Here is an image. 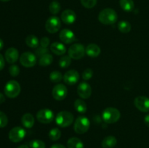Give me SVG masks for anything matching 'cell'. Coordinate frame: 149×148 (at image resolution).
<instances>
[{"instance_id":"cell-1","label":"cell","mask_w":149,"mask_h":148,"mask_svg":"<svg viewBox=\"0 0 149 148\" xmlns=\"http://www.w3.org/2000/svg\"><path fill=\"white\" fill-rule=\"evenodd\" d=\"M117 13L111 8H106L100 12L98 20L104 25H113L117 21Z\"/></svg>"},{"instance_id":"cell-2","label":"cell","mask_w":149,"mask_h":148,"mask_svg":"<svg viewBox=\"0 0 149 148\" xmlns=\"http://www.w3.org/2000/svg\"><path fill=\"white\" fill-rule=\"evenodd\" d=\"M74 115L68 111H61L55 117V123L61 128H66L71 126L74 122Z\"/></svg>"},{"instance_id":"cell-3","label":"cell","mask_w":149,"mask_h":148,"mask_svg":"<svg viewBox=\"0 0 149 148\" xmlns=\"http://www.w3.org/2000/svg\"><path fill=\"white\" fill-rule=\"evenodd\" d=\"M121 113L115 107H107L102 113V118L106 123H114L119 120Z\"/></svg>"},{"instance_id":"cell-4","label":"cell","mask_w":149,"mask_h":148,"mask_svg":"<svg viewBox=\"0 0 149 148\" xmlns=\"http://www.w3.org/2000/svg\"><path fill=\"white\" fill-rule=\"evenodd\" d=\"M4 93L5 95L9 98H15L20 94V84L15 80H10L4 86Z\"/></svg>"},{"instance_id":"cell-5","label":"cell","mask_w":149,"mask_h":148,"mask_svg":"<svg viewBox=\"0 0 149 148\" xmlns=\"http://www.w3.org/2000/svg\"><path fill=\"white\" fill-rule=\"evenodd\" d=\"M90 126V121L85 116H79L75 120L74 124V129L78 134L85 133L89 130Z\"/></svg>"},{"instance_id":"cell-6","label":"cell","mask_w":149,"mask_h":148,"mask_svg":"<svg viewBox=\"0 0 149 148\" xmlns=\"http://www.w3.org/2000/svg\"><path fill=\"white\" fill-rule=\"evenodd\" d=\"M68 53L71 59H80L85 55V48L81 44H74L70 46Z\"/></svg>"},{"instance_id":"cell-7","label":"cell","mask_w":149,"mask_h":148,"mask_svg":"<svg viewBox=\"0 0 149 148\" xmlns=\"http://www.w3.org/2000/svg\"><path fill=\"white\" fill-rule=\"evenodd\" d=\"M61 20L57 16H51L45 23V29L49 33H55L61 29Z\"/></svg>"},{"instance_id":"cell-8","label":"cell","mask_w":149,"mask_h":148,"mask_svg":"<svg viewBox=\"0 0 149 148\" xmlns=\"http://www.w3.org/2000/svg\"><path fill=\"white\" fill-rule=\"evenodd\" d=\"M26 135V131L23 128L16 126L12 129L9 132V139L11 142L17 143L23 140Z\"/></svg>"},{"instance_id":"cell-9","label":"cell","mask_w":149,"mask_h":148,"mask_svg":"<svg viewBox=\"0 0 149 148\" xmlns=\"http://www.w3.org/2000/svg\"><path fill=\"white\" fill-rule=\"evenodd\" d=\"M37 62L36 56L35 54L30 52H26L22 54L20 57V62L23 67L32 68Z\"/></svg>"},{"instance_id":"cell-10","label":"cell","mask_w":149,"mask_h":148,"mask_svg":"<svg viewBox=\"0 0 149 148\" xmlns=\"http://www.w3.org/2000/svg\"><path fill=\"white\" fill-rule=\"evenodd\" d=\"M36 119L40 123L47 124L53 120L54 113L48 108L42 109L36 113Z\"/></svg>"},{"instance_id":"cell-11","label":"cell","mask_w":149,"mask_h":148,"mask_svg":"<svg viewBox=\"0 0 149 148\" xmlns=\"http://www.w3.org/2000/svg\"><path fill=\"white\" fill-rule=\"evenodd\" d=\"M67 94H68V89L65 85L61 84L55 86L52 91V97L58 101L63 100L67 97Z\"/></svg>"},{"instance_id":"cell-12","label":"cell","mask_w":149,"mask_h":148,"mask_svg":"<svg viewBox=\"0 0 149 148\" xmlns=\"http://www.w3.org/2000/svg\"><path fill=\"white\" fill-rule=\"evenodd\" d=\"M134 104L136 108L143 113L149 112V98L146 96L137 97L134 100Z\"/></svg>"},{"instance_id":"cell-13","label":"cell","mask_w":149,"mask_h":148,"mask_svg":"<svg viewBox=\"0 0 149 148\" xmlns=\"http://www.w3.org/2000/svg\"><path fill=\"white\" fill-rule=\"evenodd\" d=\"M80 78L79 73L76 70H69L63 75V81L67 85L73 86L77 84Z\"/></svg>"},{"instance_id":"cell-14","label":"cell","mask_w":149,"mask_h":148,"mask_svg":"<svg viewBox=\"0 0 149 148\" xmlns=\"http://www.w3.org/2000/svg\"><path fill=\"white\" fill-rule=\"evenodd\" d=\"M77 94L81 98L88 99L92 94V87L88 83L81 82L77 87Z\"/></svg>"},{"instance_id":"cell-15","label":"cell","mask_w":149,"mask_h":148,"mask_svg":"<svg viewBox=\"0 0 149 148\" xmlns=\"http://www.w3.org/2000/svg\"><path fill=\"white\" fill-rule=\"evenodd\" d=\"M59 38L62 42L66 44L73 43L77 40V37L74 35V32L69 29H63L59 34Z\"/></svg>"},{"instance_id":"cell-16","label":"cell","mask_w":149,"mask_h":148,"mask_svg":"<svg viewBox=\"0 0 149 148\" xmlns=\"http://www.w3.org/2000/svg\"><path fill=\"white\" fill-rule=\"evenodd\" d=\"M61 18L65 24L71 25L73 24L77 20V15L74 10H65L61 14Z\"/></svg>"},{"instance_id":"cell-17","label":"cell","mask_w":149,"mask_h":148,"mask_svg":"<svg viewBox=\"0 0 149 148\" xmlns=\"http://www.w3.org/2000/svg\"><path fill=\"white\" fill-rule=\"evenodd\" d=\"M19 57V53L17 49L14 47H10L5 52V59L8 63L14 64L17 62Z\"/></svg>"},{"instance_id":"cell-18","label":"cell","mask_w":149,"mask_h":148,"mask_svg":"<svg viewBox=\"0 0 149 148\" xmlns=\"http://www.w3.org/2000/svg\"><path fill=\"white\" fill-rule=\"evenodd\" d=\"M51 52L56 55L62 56L66 52V48L64 46L63 44L60 42H54L50 45L49 47Z\"/></svg>"},{"instance_id":"cell-19","label":"cell","mask_w":149,"mask_h":148,"mask_svg":"<svg viewBox=\"0 0 149 148\" xmlns=\"http://www.w3.org/2000/svg\"><path fill=\"white\" fill-rule=\"evenodd\" d=\"M85 52L90 57L95 58L98 57L100 54V48L95 44H90L86 47Z\"/></svg>"},{"instance_id":"cell-20","label":"cell","mask_w":149,"mask_h":148,"mask_svg":"<svg viewBox=\"0 0 149 148\" xmlns=\"http://www.w3.org/2000/svg\"><path fill=\"white\" fill-rule=\"evenodd\" d=\"M21 123L24 127L31 129L34 125V117L31 113H26L22 116Z\"/></svg>"},{"instance_id":"cell-21","label":"cell","mask_w":149,"mask_h":148,"mask_svg":"<svg viewBox=\"0 0 149 148\" xmlns=\"http://www.w3.org/2000/svg\"><path fill=\"white\" fill-rule=\"evenodd\" d=\"M117 139L113 136H108L102 141V147L103 148H113L116 145Z\"/></svg>"},{"instance_id":"cell-22","label":"cell","mask_w":149,"mask_h":148,"mask_svg":"<svg viewBox=\"0 0 149 148\" xmlns=\"http://www.w3.org/2000/svg\"><path fill=\"white\" fill-rule=\"evenodd\" d=\"M26 44L30 48L36 49V48L39 47V44H40V41H39V39L36 36H34L33 34H31L29 35L26 38Z\"/></svg>"},{"instance_id":"cell-23","label":"cell","mask_w":149,"mask_h":148,"mask_svg":"<svg viewBox=\"0 0 149 148\" xmlns=\"http://www.w3.org/2000/svg\"><path fill=\"white\" fill-rule=\"evenodd\" d=\"M68 148H84L82 141L77 137H71L67 142Z\"/></svg>"},{"instance_id":"cell-24","label":"cell","mask_w":149,"mask_h":148,"mask_svg":"<svg viewBox=\"0 0 149 148\" xmlns=\"http://www.w3.org/2000/svg\"><path fill=\"white\" fill-rule=\"evenodd\" d=\"M119 5L121 8L125 12H132L135 7L133 0H119Z\"/></svg>"},{"instance_id":"cell-25","label":"cell","mask_w":149,"mask_h":148,"mask_svg":"<svg viewBox=\"0 0 149 148\" xmlns=\"http://www.w3.org/2000/svg\"><path fill=\"white\" fill-rule=\"evenodd\" d=\"M74 108L76 109V110L78 113L84 114V113H85L87 112V106L84 100H81V99H77L74 102Z\"/></svg>"},{"instance_id":"cell-26","label":"cell","mask_w":149,"mask_h":148,"mask_svg":"<svg viewBox=\"0 0 149 148\" xmlns=\"http://www.w3.org/2000/svg\"><path fill=\"white\" fill-rule=\"evenodd\" d=\"M52 61H53V57H52V55L49 53H47L39 57V62H39V65L45 67L50 65L52 62Z\"/></svg>"},{"instance_id":"cell-27","label":"cell","mask_w":149,"mask_h":148,"mask_svg":"<svg viewBox=\"0 0 149 148\" xmlns=\"http://www.w3.org/2000/svg\"><path fill=\"white\" fill-rule=\"evenodd\" d=\"M131 24L126 20H122L118 23V28L122 33H127L131 30Z\"/></svg>"},{"instance_id":"cell-28","label":"cell","mask_w":149,"mask_h":148,"mask_svg":"<svg viewBox=\"0 0 149 148\" xmlns=\"http://www.w3.org/2000/svg\"><path fill=\"white\" fill-rule=\"evenodd\" d=\"M63 79V75L60 71H52L49 74V80L53 83H59Z\"/></svg>"},{"instance_id":"cell-29","label":"cell","mask_w":149,"mask_h":148,"mask_svg":"<svg viewBox=\"0 0 149 148\" xmlns=\"http://www.w3.org/2000/svg\"><path fill=\"white\" fill-rule=\"evenodd\" d=\"M48 136H49L50 140L55 142V141L58 140L61 137V131L58 128H54L49 131Z\"/></svg>"},{"instance_id":"cell-30","label":"cell","mask_w":149,"mask_h":148,"mask_svg":"<svg viewBox=\"0 0 149 148\" xmlns=\"http://www.w3.org/2000/svg\"><path fill=\"white\" fill-rule=\"evenodd\" d=\"M61 6L58 1H52L50 3L49 6V10L50 13H52V15H57L58 13H59V12L61 11Z\"/></svg>"},{"instance_id":"cell-31","label":"cell","mask_w":149,"mask_h":148,"mask_svg":"<svg viewBox=\"0 0 149 148\" xmlns=\"http://www.w3.org/2000/svg\"><path fill=\"white\" fill-rule=\"evenodd\" d=\"M71 63V58L68 55H64L61 57L59 60V65L62 68H67L70 66Z\"/></svg>"},{"instance_id":"cell-32","label":"cell","mask_w":149,"mask_h":148,"mask_svg":"<svg viewBox=\"0 0 149 148\" xmlns=\"http://www.w3.org/2000/svg\"><path fill=\"white\" fill-rule=\"evenodd\" d=\"M29 147L31 148H46L45 143L40 139L31 140L29 142Z\"/></svg>"},{"instance_id":"cell-33","label":"cell","mask_w":149,"mask_h":148,"mask_svg":"<svg viewBox=\"0 0 149 148\" xmlns=\"http://www.w3.org/2000/svg\"><path fill=\"white\" fill-rule=\"evenodd\" d=\"M83 7L87 9L93 8L97 4V0H80Z\"/></svg>"},{"instance_id":"cell-34","label":"cell","mask_w":149,"mask_h":148,"mask_svg":"<svg viewBox=\"0 0 149 148\" xmlns=\"http://www.w3.org/2000/svg\"><path fill=\"white\" fill-rule=\"evenodd\" d=\"M8 123V118L7 115L0 111V128H4Z\"/></svg>"},{"instance_id":"cell-35","label":"cell","mask_w":149,"mask_h":148,"mask_svg":"<svg viewBox=\"0 0 149 148\" xmlns=\"http://www.w3.org/2000/svg\"><path fill=\"white\" fill-rule=\"evenodd\" d=\"M9 73H10L11 76L16 77L20 73V68L17 65H13L9 68Z\"/></svg>"},{"instance_id":"cell-36","label":"cell","mask_w":149,"mask_h":148,"mask_svg":"<svg viewBox=\"0 0 149 148\" xmlns=\"http://www.w3.org/2000/svg\"><path fill=\"white\" fill-rule=\"evenodd\" d=\"M93 71L91 69V68H87V69L84 70L82 73V78L84 80V81H88L90 78L93 77Z\"/></svg>"},{"instance_id":"cell-37","label":"cell","mask_w":149,"mask_h":148,"mask_svg":"<svg viewBox=\"0 0 149 148\" xmlns=\"http://www.w3.org/2000/svg\"><path fill=\"white\" fill-rule=\"evenodd\" d=\"M48 52H49V49H48L47 48L42 47V46H40V47L36 48V51H35V55H36V56L39 57H42V55L48 53Z\"/></svg>"},{"instance_id":"cell-38","label":"cell","mask_w":149,"mask_h":148,"mask_svg":"<svg viewBox=\"0 0 149 148\" xmlns=\"http://www.w3.org/2000/svg\"><path fill=\"white\" fill-rule=\"evenodd\" d=\"M49 43H50V41H49V39L48 37H43L41 39L40 46H42V47L47 48V46L49 45Z\"/></svg>"},{"instance_id":"cell-39","label":"cell","mask_w":149,"mask_h":148,"mask_svg":"<svg viewBox=\"0 0 149 148\" xmlns=\"http://www.w3.org/2000/svg\"><path fill=\"white\" fill-rule=\"evenodd\" d=\"M5 65V62H4V58L2 55L0 54V71L3 70Z\"/></svg>"},{"instance_id":"cell-40","label":"cell","mask_w":149,"mask_h":148,"mask_svg":"<svg viewBox=\"0 0 149 148\" xmlns=\"http://www.w3.org/2000/svg\"><path fill=\"white\" fill-rule=\"evenodd\" d=\"M50 148H66L64 145H61V144H54L52 146L50 147Z\"/></svg>"},{"instance_id":"cell-41","label":"cell","mask_w":149,"mask_h":148,"mask_svg":"<svg viewBox=\"0 0 149 148\" xmlns=\"http://www.w3.org/2000/svg\"><path fill=\"white\" fill-rule=\"evenodd\" d=\"M144 123L148 127H149V114H147L144 118Z\"/></svg>"},{"instance_id":"cell-42","label":"cell","mask_w":149,"mask_h":148,"mask_svg":"<svg viewBox=\"0 0 149 148\" xmlns=\"http://www.w3.org/2000/svg\"><path fill=\"white\" fill-rule=\"evenodd\" d=\"M4 102H5V97L2 93L0 92V104H2Z\"/></svg>"},{"instance_id":"cell-43","label":"cell","mask_w":149,"mask_h":148,"mask_svg":"<svg viewBox=\"0 0 149 148\" xmlns=\"http://www.w3.org/2000/svg\"><path fill=\"white\" fill-rule=\"evenodd\" d=\"M3 46H4V41H3L2 39H0V50L2 49Z\"/></svg>"},{"instance_id":"cell-44","label":"cell","mask_w":149,"mask_h":148,"mask_svg":"<svg viewBox=\"0 0 149 148\" xmlns=\"http://www.w3.org/2000/svg\"><path fill=\"white\" fill-rule=\"evenodd\" d=\"M17 148H29V146H27V145H20V146H19Z\"/></svg>"},{"instance_id":"cell-45","label":"cell","mask_w":149,"mask_h":148,"mask_svg":"<svg viewBox=\"0 0 149 148\" xmlns=\"http://www.w3.org/2000/svg\"><path fill=\"white\" fill-rule=\"evenodd\" d=\"M0 1H4V2H5V1H10V0H0Z\"/></svg>"}]
</instances>
